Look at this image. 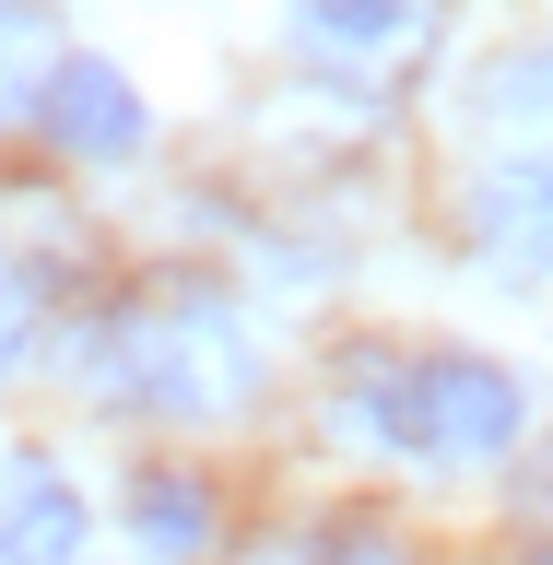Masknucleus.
Here are the masks:
<instances>
[{"label":"nucleus","instance_id":"f257e3e1","mask_svg":"<svg viewBox=\"0 0 553 565\" xmlns=\"http://www.w3.org/2000/svg\"><path fill=\"white\" fill-rule=\"evenodd\" d=\"M95 377H106V401L236 413L247 377H259V353H247V330L212 307V295H189V307H141L130 330H106V342H95Z\"/></svg>","mask_w":553,"mask_h":565},{"label":"nucleus","instance_id":"f03ea898","mask_svg":"<svg viewBox=\"0 0 553 565\" xmlns=\"http://www.w3.org/2000/svg\"><path fill=\"white\" fill-rule=\"evenodd\" d=\"M365 413L413 459H494L519 436V388L494 377V365H471V353H436V365H377Z\"/></svg>","mask_w":553,"mask_h":565},{"label":"nucleus","instance_id":"7ed1b4c3","mask_svg":"<svg viewBox=\"0 0 553 565\" xmlns=\"http://www.w3.org/2000/svg\"><path fill=\"white\" fill-rule=\"evenodd\" d=\"M35 130L60 141V153H95V166H118V153H141V83L118 60H47V83H35Z\"/></svg>","mask_w":553,"mask_h":565},{"label":"nucleus","instance_id":"20e7f679","mask_svg":"<svg viewBox=\"0 0 553 565\" xmlns=\"http://www.w3.org/2000/svg\"><path fill=\"white\" fill-rule=\"evenodd\" d=\"M0 565H83V494L47 459H12L0 483Z\"/></svg>","mask_w":553,"mask_h":565},{"label":"nucleus","instance_id":"39448f33","mask_svg":"<svg viewBox=\"0 0 553 565\" xmlns=\"http://www.w3.org/2000/svg\"><path fill=\"white\" fill-rule=\"evenodd\" d=\"M471 236H483V259H494L507 282L553 271V166H530V177H494L483 201H471Z\"/></svg>","mask_w":553,"mask_h":565},{"label":"nucleus","instance_id":"423d86ee","mask_svg":"<svg viewBox=\"0 0 553 565\" xmlns=\"http://www.w3.org/2000/svg\"><path fill=\"white\" fill-rule=\"evenodd\" d=\"M471 106H483L494 141H553V47H530V60H494L483 83H471Z\"/></svg>","mask_w":553,"mask_h":565},{"label":"nucleus","instance_id":"0eeeda50","mask_svg":"<svg viewBox=\"0 0 553 565\" xmlns=\"http://www.w3.org/2000/svg\"><path fill=\"white\" fill-rule=\"evenodd\" d=\"M130 530L153 542V554H201V542H212V507H201L189 471H141V483H130Z\"/></svg>","mask_w":553,"mask_h":565},{"label":"nucleus","instance_id":"6e6552de","mask_svg":"<svg viewBox=\"0 0 553 565\" xmlns=\"http://www.w3.org/2000/svg\"><path fill=\"white\" fill-rule=\"evenodd\" d=\"M47 60H60V24H47V0H0V118L47 83Z\"/></svg>","mask_w":553,"mask_h":565},{"label":"nucleus","instance_id":"1a4fd4ad","mask_svg":"<svg viewBox=\"0 0 553 565\" xmlns=\"http://www.w3.org/2000/svg\"><path fill=\"white\" fill-rule=\"evenodd\" d=\"M401 24H413V0H295L307 47H389Z\"/></svg>","mask_w":553,"mask_h":565},{"label":"nucleus","instance_id":"9d476101","mask_svg":"<svg viewBox=\"0 0 553 565\" xmlns=\"http://www.w3.org/2000/svg\"><path fill=\"white\" fill-rule=\"evenodd\" d=\"M24 342H35V282L12 271V259H0V377L24 365Z\"/></svg>","mask_w":553,"mask_h":565},{"label":"nucleus","instance_id":"9b49d317","mask_svg":"<svg viewBox=\"0 0 553 565\" xmlns=\"http://www.w3.org/2000/svg\"><path fill=\"white\" fill-rule=\"evenodd\" d=\"M330 565H401V542H377V530H353V542H342Z\"/></svg>","mask_w":553,"mask_h":565},{"label":"nucleus","instance_id":"f8f14e48","mask_svg":"<svg viewBox=\"0 0 553 565\" xmlns=\"http://www.w3.org/2000/svg\"><path fill=\"white\" fill-rule=\"evenodd\" d=\"M542 494H553V448H542Z\"/></svg>","mask_w":553,"mask_h":565},{"label":"nucleus","instance_id":"ddd939ff","mask_svg":"<svg viewBox=\"0 0 553 565\" xmlns=\"http://www.w3.org/2000/svg\"><path fill=\"white\" fill-rule=\"evenodd\" d=\"M542 565H553V554H542Z\"/></svg>","mask_w":553,"mask_h":565}]
</instances>
